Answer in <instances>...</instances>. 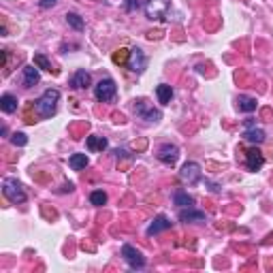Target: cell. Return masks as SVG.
Masks as SVG:
<instances>
[{
  "label": "cell",
  "mask_w": 273,
  "mask_h": 273,
  "mask_svg": "<svg viewBox=\"0 0 273 273\" xmlns=\"http://www.w3.org/2000/svg\"><path fill=\"white\" fill-rule=\"evenodd\" d=\"M58 100H60V90L56 88H47L43 94L37 98V113L41 118H52L56 113V107H58Z\"/></svg>",
  "instance_id": "cell-1"
},
{
  "label": "cell",
  "mask_w": 273,
  "mask_h": 273,
  "mask_svg": "<svg viewBox=\"0 0 273 273\" xmlns=\"http://www.w3.org/2000/svg\"><path fill=\"white\" fill-rule=\"evenodd\" d=\"M2 192H4V197L9 199L11 203H15V205L26 203V199H28L24 186H21L15 177H6L4 179V182H2Z\"/></svg>",
  "instance_id": "cell-2"
},
{
  "label": "cell",
  "mask_w": 273,
  "mask_h": 273,
  "mask_svg": "<svg viewBox=\"0 0 273 273\" xmlns=\"http://www.w3.org/2000/svg\"><path fill=\"white\" fill-rule=\"evenodd\" d=\"M116 94H118V85L111 77L100 79V81L94 85V96H96V100H100V103H111V100L116 98Z\"/></svg>",
  "instance_id": "cell-3"
},
{
  "label": "cell",
  "mask_w": 273,
  "mask_h": 273,
  "mask_svg": "<svg viewBox=\"0 0 273 273\" xmlns=\"http://www.w3.org/2000/svg\"><path fill=\"white\" fill-rule=\"evenodd\" d=\"M169 9H171V0H147L145 2V15L152 21L167 19Z\"/></svg>",
  "instance_id": "cell-4"
},
{
  "label": "cell",
  "mask_w": 273,
  "mask_h": 273,
  "mask_svg": "<svg viewBox=\"0 0 273 273\" xmlns=\"http://www.w3.org/2000/svg\"><path fill=\"white\" fill-rule=\"evenodd\" d=\"M122 258H124L131 269H145V265H147L143 252L136 250L135 246H131V243H124V246H122Z\"/></svg>",
  "instance_id": "cell-5"
},
{
  "label": "cell",
  "mask_w": 273,
  "mask_h": 273,
  "mask_svg": "<svg viewBox=\"0 0 273 273\" xmlns=\"http://www.w3.org/2000/svg\"><path fill=\"white\" fill-rule=\"evenodd\" d=\"M156 158L160 160L162 164H167V167H173L179 158V147L173 145V143H162L160 147H158L156 152Z\"/></svg>",
  "instance_id": "cell-6"
},
{
  "label": "cell",
  "mask_w": 273,
  "mask_h": 273,
  "mask_svg": "<svg viewBox=\"0 0 273 273\" xmlns=\"http://www.w3.org/2000/svg\"><path fill=\"white\" fill-rule=\"evenodd\" d=\"M128 68H131L133 73H139V75L147 68V56L141 47L131 49V56H128Z\"/></svg>",
  "instance_id": "cell-7"
},
{
  "label": "cell",
  "mask_w": 273,
  "mask_h": 273,
  "mask_svg": "<svg viewBox=\"0 0 273 273\" xmlns=\"http://www.w3.org/2000/svg\"><path fill=\"white\" fill-rule=\"evenodd\" d=\"M135 113H136V118L147 120V122H158V120L162 118V111L149 107L145 100H136V103H135Z\"/></svg>",
  "instance_id": "cell-8"
},
{
  "label": "cell",
  "mask_w": 273,
  "mask_h": 273,
  "mask_svg": "<svg viewBox=\"0 0 273 273\" xmlns=\"http://www.w3.org/2000/svg\"><path fill=\"white\" fill-rule=\"evenodd\" d=\"M179 177H182V182L184 184H197L199 179H201V167H199V162H186L182 171H179Z\"/></svg>",
  "instance_id": "cell-9"
},
{
  "label": "cell",
  "mask_w": 273,
  "mask_h": 273,
  "mask_svg": "<svg viewBox=\"0 0 273 273\" xmlns=\"http://www.w3.org/2000/svg\"><path fill=\"white\" fill-rule=\"evenodd\" d=\"M263 164H265V158H263V154L258 152L256 147L246 149V167H248V171L256 173V171L263 169Z\"/></svg>",
  "instance_id": "cell-10"
},
{
  "label": "cell",
  "mask_w": 273,
  "mask_h": 273,
  "mask_svg": "<svg viewBox=\"0 0 273 273\" xmlns=\"http://www.w3.org/2000/svg\"><path fill=\"white\" fill-rule=\"evenodd\" d=\"M90 83H92V77L85 68H79L77 73L70 77V88H75V90H85V88H90Z\"/></svg>",
  "instance_id": "cell-11"
},
{
  "label": "cell",
  "mask_w": 273,
  "mask_h": 273,
  "mask_svg": "<svg viewBox=\"0 0 273 273\" xmlns=\"http://www.w3.org/2000/svg\"><path fill=\"white\" fill-rule=\"evenodd\" d=\"M167 228H171V220L167 218V215H156L154 218V222L147 226V235L149 237H154V235H158V233H162V231H167Z\"/></svg>",
  "instance_id": "cell-12"
},
{
  "label": "cell",
  "mask_w": 273,
  "mask_h": 273,
  "mask_svg": "<svg viewBox=\"0 0 273 273\" xmlns=\"http://www.w3.org/2000/svg\"><path fill=\"white\" fill-rule=\"evenodd\" d=\"M205 220H207V215L199 209H192V207H188V209L184 207V209L179 211V222H186V224H188V222H205Z\"/></svg>",
  "instance_id": "cell-13"
},
{
  "label": "cell",
  "mask_w": 273,
  "mask_h": 273,
  "mask_svg": "<svg viewBox=\"0 0 273 273\" xmlns=\"http://www.w3.org/2000/svg\"><path fill=\"white\" fill-rule=\"evenodd\" d=\"M241 136H243V139H246L248 143H254V145H261V143L267 139V136H265V131H263V128H256V126L246 128Z\"/></svg>",
  "instance_id": "cell-14"
},
{
  "label": "cell",
  "mask_w": 273,
  "mask_h": 273,
  "mask_svg": "<svg viewBox=\"0 0 273 273\" xmlns=\"http://www.w3.org/2000/svg\"><path fill=\"white\" fill-rule=\"evenodd\" d=\"M107 145H109V141L98 135H90L88 139H85V147H88L90 152H105Z\"/></svg>",
  "instance_id": "cell-15"
},
{
  "label": "cell",
  "mask_w": 273,
  "mask_h": 273,
  "mask_svg": "<svg viewBox=\"0 0 273 273\" xmlns=\"http://www.w3.org/2000/svg\"><path fill=\"white\" fill-rule=\"evenodd\" d=\"M41 81V75H39V67L32 64V67H26L24 68V88H34Z\"/></svg>",
  "instance_id": "cell-16"
},
{
  "label": "cell",
  "mask_w": 273,
  "mask_h": 273,
  "mask_svg": "<svg viewBox=\"0 0 273 273\" xmlns=\"http://www.w3.org/2000/svg\"><path fill=\"white\" fill-rule=\"evenodd\" d=\"M156 96H158V103L160 105H169L171 98H173V88L167 85V83H160L156 88Z\"/></svg>",
  "instance_id": "cell-17"
},
{
  "label": "cell",
  "mask_w": 273,
  "mask_h": 273,
  "mask_svg": "<svg viewBox=\"0 0 273 273\" xmlns=\"http://www.w3.org/2000/svg\"><path fill=\"white\" fill-rule=\"evenodd\" d=\"M0 109H2L4 113H15L17 111V96L2 94L0 96Z\"/></svg>",
  "instance_id": "cell-18"
},
{
  "label": "cell",
  "mask_w": 273,
  "mask_h": 273,
  "mask_svg": "<svg viewBox=\"0 0 273 273\" xmlns=\"http://www.w3.org/2000/svg\"><path fill=\"white\" fill-rule=\"evenodd\" d=\"M88 164H90V160H88V156L85 154H73L68 158V167L73 171H83Z\"/></svg>",
  "instance_id": "cell-19"
},
{
  "label": "cell",
  "mask_w": 273,
  "mask_h": 273,
  "mask_svg": "<svg viewBox=\"0 0 273 273\" xmlns=\"http://www.w3.org/2000/svg\"><path fill=\"white\" fill-rule=\"evenodd\" d=\"M173 203L177 207H192L195 205V197H190L186 190H177L173 195Z\"/></svg>",
  "instance_id": "cell-20"
},
{
  "label": "cell",
  "mask_w": 273,
  "mask_h": 273,
  "mask_svg": "<svg viewBox=\"0 0 273 273\" xmlns=\"http://www.w3.org/2000/svg\"><path fill=\"white\" fill-rule=\"evenodd\" d=\"M256 98H252V96H239L237 98V107H239V111H243V113H252V111H256Z\"/></svg>",
  "instance_id": "cell-21"
},
{
  "label": "cell",
  "mask_w": 273,
  "mask_h": 273,
  "mask_svg": "<svg viewBox=\"0 0 273 273\" xmlns=\"http://www.w3.org/2000/svg\"><path fill=\"white\" fill-rule=\"evenodd\" d=\"M67 24L73 28V30H77V32H81L83 28H85V24H83V19H81V15H77V13H67Z\"/></svg>",
  "instance_id": "cell-22"
},
{
  "label": "cell",
  "mask_w": 273,
  "mask_h": 273,
  "mask_svg": "<svg viewBox=\"0 0 273 273\" xmlns=\"http://www.w3.org/2000/svg\"><path fill=\"white\" fill-rule=\"evenodd\" d=\"M90 203L96 205V207H103V205L107 203V195H105L103 190H94V192L90 195Z\"/></svg>",
  "instance_id": "cell-23"
},
{
  "label": "cell",
  "mask_w": 273,
  "mask_h": 273,
  "mask_svg": "<svg viewBox=\"0 0 273 273\" xmlns=\"http://www.w3.org/2000/svg\"><path fill=\"white\" fill-rule=\"evenodd\" d=\"M34 64H37L39 68H43V70H49V73H52V62H49V60H47L43 54H34Z\"/></svg>",
  "instance_id": "cell-24"
},
{
  "label": "cell",
  "mask_w": 273,
  "mask_h": 273,
  "mask_svg": "<svg viewBox=\"0 0 273 273\" xmlns=\"http://www.w3.org/2000/svg\"><path fill=\"white\" fill-rule=\"evenodd\" d=\"M11 143H13L15 147H24V145H28V136H26L24 133H13Z\"/></svg>",
  "instance_id": "cell-25"
},
{
  "label": "cell",
  "mask_w": 273,
  "mask_h": 273,
  "mask_svg": "<svg viewBox=\"0 0 273 273\" xmlns=\"http://www.w3.org/2000/svg\"><path fill=\"white\" fill-rule=\"evenodd\" d=\"M141 6V0H126V4H124V9L128 11V13H133V11H136Z\"/></svg>",
  "instance_id": "cell-26"
},
{
  "label": "cell",
  "mask_w": 273,
  "mask_h": 273,
  "mask_svg": "<svg viewBox=\"0 0 273 273\" xmlns=\"http://www.w3.org/2000/svg\"><path fill=\"white\" fill-rule=\"evenodd\" d=\"M56 2H58V0H41L39 6H41V9H52V6H54Z\"/></svg>",
  "instance_id": "cell-27"
},
{
  "label": "cell",
  "mask_w": 273,
  "mask_h": 273,
  "mask_svg": "<svg viewBox=\"0 0 273 273\" xmlns=\"http://www.w3.org/2000/svg\"><path fill=\"white\" fill-rule=\"evenodd\" d=\"M73 188H75V186H73V184H70V182H68V184H64V186H62V192H70V190H73Z\"/></svg>",
  "instance_id": "cell-28"
},
{
  "label": "cell",
  "mask_w": 273,
  "mask_h": 273,
  "mask_svg": "<svg viewBox=\"0 0 273 273\" xmlns=\"http://www.w3.org/2000/svg\"><path fill=\"white\" fill-rule=\"evenodd\" d=\"M113 154H116L118 158H124V156H126V149H116V152H113Z\"/></svg>",
  "instance_id": "cell-29"
}]
</instances>
